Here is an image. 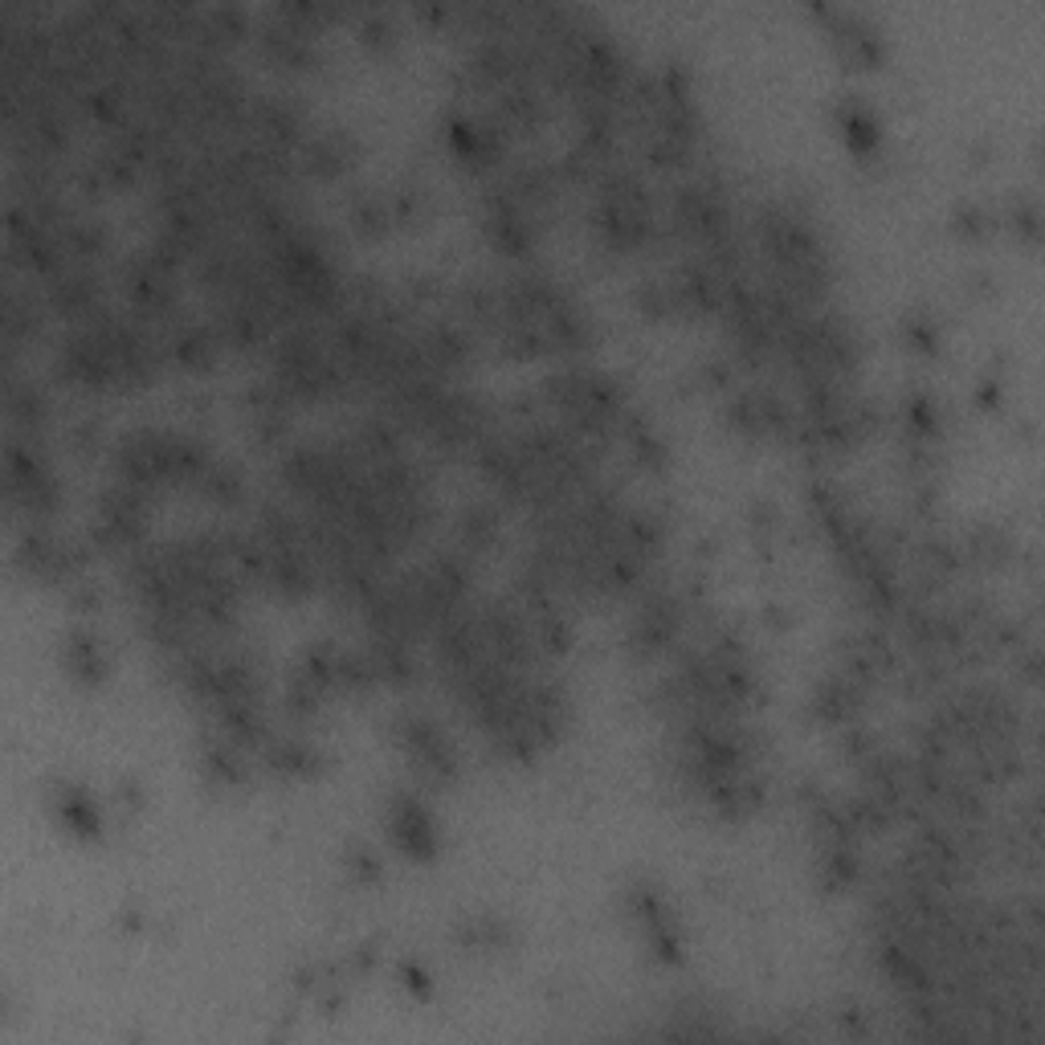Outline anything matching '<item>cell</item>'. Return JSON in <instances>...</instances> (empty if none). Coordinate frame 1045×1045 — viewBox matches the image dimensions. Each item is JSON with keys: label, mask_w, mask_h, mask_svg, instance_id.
Wrapping results in <instances>:
<instances>
[{"label": "cell", "mask_w": 1045, "mask_h": 1045, "mask_svg": "<svg viewBox=\"0 0 1045 1045\" xmlns=\"http://www.w3.org/2000/svg\"><path fill=\"white\" fill-rule=\"evenodd\" d=\"M389 829L392 837L401 841V850H409L413 858H429L437 850V834H433V817L429 808L413 801V796H396L389 813Z\"/></svg>", "instance_id": "1"}, {"label": "cell", "mask_w": 1045, "mask_h": 1045, "mask_svg": "<svg viewBox=\"0 0 1045 1045\" xmlns=\"http://www.w3.org/2000/svg\"><path fill=\"white\" fill-rule=\"evenodd\" d=\"M57 813L74 834L83 837H98V829H102V817H98V808L90 805V796L83 788H57Z\"/></svg>", "instance_id": "2"}, {"label": "cell", "mask_w": 1045, "mask_h": 1045, "mask_svg": "<svg viewBox=\"0 0 1045 1045\" xmlns=\"http://www.w3.org/2000/svg\"><path fill=\"white\" fill-rule=\"evenodd\" d=\"M837 115H841V127H846V140H850L858 152H874V148H879V123H874V115L866 111L858 98H846V102L837 107Z\"/></svg>", "instance_id": "3"}, {"label": "cell", "mask_w": 1045, "mask_h": 1045, "mask_svg": "<svg viewBox=\"0 0 1045 1045\" xmlns=\"http://www.w3.org/2000/svg\"><path fill=\"white\" fill-rule=\"evenodd\" d=\"M66 670L74 678H83V683H98L102 678V650H98V642H90L86 633H74L66 642Z\"/></svg>", "instance_id": "4"}]
</instances>
